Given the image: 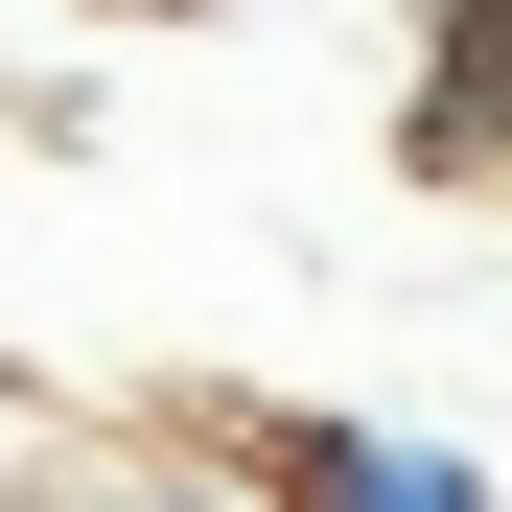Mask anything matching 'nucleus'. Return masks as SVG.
Instances as JSON below:
<instances>
[{"instance_id":"f257e3e1","label":"nucleus","mask_w":512,"mask_h":512,"mask_svg":"<svg viewBox=\"0 0 512 512\" xmlns=\"http://www.w3.org/2000/svg\"><path fill=\"white\" fill-rule=\"evenodd\" d=\"M210 466L256 512H512L443 419H373V396H210Z\"/></svg>"},{"instance_id":"f03ea898","label":"nucleus","mask_w":512,"mask_h":512,"mask_svg":"<svg viewBox=\"0 0 512 512\" xmlns=\"http://www.w3.org/2000/svg\"><path fill=\"white\" fill-rule=\"evenodd\" d=\"M396 140H419V187H489V163H512V0H443V24H419Z\"/></svg>"},{"instance_id":"7ed1b4c3","label":"nucleus","mask_w":512,"mask_h":512,"mask_svg":"<svg viewBox=\"0 0 512 512\" xmlns=\"http://www.w3.org/2000/svg\"><path fill=\"white\" fill-rule=\"evenodd\" d=\"M94 512H256V489H233V466H210V443H187V466H117V489H94Z\"/></svg>"},{"instance_id":"20e7f679","label":"nucleus","mask_w":512,"mask_h":512,"mask_svg":"<svg viewBox=\"0 0 512 512\" xmlns=\"http://www.w3.org/2000/svg\"><path fill=\"white\" fill-rule=\"evenodd\" d=\"M0 512H24V489H0Z\"/></svg>"}]
</instances>
